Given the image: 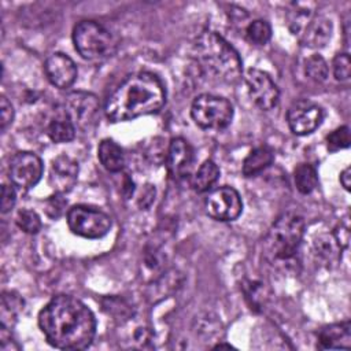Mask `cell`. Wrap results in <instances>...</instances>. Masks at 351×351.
I'll return each mask as SVG.
<instances>
[{
	"instance_id": "obj_1",
	"label": "cell",
	"mask_w": 351,
	"mask_h": 351,
	"mask_svg": "<svg viewBox=\"0 0 351 351\" xmlns=\"http://www.w3.org/2000/svg\"><path fill=\"white\" fill-rule=\"evenodd\" d=\"M38 326L47 341L60 350L88 348L96 333L90 308L69 295L55 296L41 308Z\"/></svg>"
},
{
	"instance_id": "obj_2",
	"label": "cell",
	"mask_w": 351,
	"mask_h": 351,
	"mask_svg": "<svg viewBox=\"0 0 351 351\" xmlns=\"http://www.w3.org/2000/svg\"><path fill=\"white\" fill-rule=\"evenodd\" d=\"M166 101L162 81L152 73L140 71L129 75L107 99L104 112L112 122L130 121L158 112Z\"/></svg>"
},
{
	"instance_id": "obj_3",
	"label": "cell",
	"mask_w": 351,
	"mask_h": 351,
	"mask_svg": "<svg viewBox=\"0 0 351 351\" xmlns=\"http://www.w3.org/2000/svg\"><path fill=\"white\" fill-rule=\"evenodd\" d=\"M193 56L197 66L217 80L236 84L241 78L243 67L237 51L215 32H203L196 38Z\"/></svg>"
},
{
	"instance_id": "obj_4",
	"label": "cell",
	"mask_w": 351,
	"mask_h": 351,
	"mask_svg": "<svg viewBox=\"0 0 351 351\" xmlns=\"http://www.w3.org/2000/svg\"><path fill=\"white\" fill-rule=\"evenodd\" d=\"M304 234V221L295 213L280 215L265 239L266 256L273 262H287L295 258Z\"/></svg>"
},
{
	"instance_id": "obj_5",
	"label": "cell",
	"mask_w": 351,
	"mask_h": 351,
	"mask_svg": "<svg viewBox=\"0 0 351 351\" xmlns=\"http://www.w3.org/2000/svg\"><path fill=\"white\" fill-rule=\"evenodd\" d=\"M73 43L77 52L86 60L101 62L117 51L114 36L95 21H81L74 26Z\"/></svg>"
},
{
	"instance_id": "obj_6",
	"label": "cell",
	"mask_w": 351,
	"mask_h": 351,
	"mask_svg": "<svg viewBox=\"0 0 351 351\" xmlns=\"http://www.w3.org/2000/svg\"><path fill=\"white\" fill-rule=\"evenodd\" d=\"M191 115L199 128L219 130L232 122L233 107L225 97L204 93L193 100Z\"/></svg>"
},
{
	"instance_id": "obj_7",
	"label": "cell",
	"mask_w": 351,
	"mask_h": 351,
	"mask_svg": "<svg viewBox=\"0 0 351 351\" xmlns=\"http://www.w3.org/2000/svg\"><path fill=\"white\" fill-rule=\"evenodd\" d=\"M70 230L85 239H100L111 229V218L101 210L88 206H74L67 211Z\"/></svg>"
},
{
	"instance_id": "obj_8",
	"label": "cell",
	"mask_w": 351,
	"mask_h": 351,
	"mask_svg": "<svg viewBox=\"0 0 351 351\" xmlns=\"http://www.w3.org/2000/svg\"><path fill=\"white\" fill-rule=\"evenodd\" d=\"M291 30L299 34L303 45L322 48L332 37V22L322 15H311L308 11H296L291 19Z\"/></svg>"
},
{
	"instance_id": "obj_9",
	"label": "cell",
	"mask_w": 351,
	"mask_h": 351,
	"mask_svg": "<svg viewBox=\"0 0 351 351\" xmlns=\"http://www.w3.org/2000/svg\"><path fill=\"white\" fill-rule=\"evenodd\" d=\"M8 173L14 185L22 189H29L41 180L43 162L36 154L22 151L11 158Z\"/></svg>"
},
{
	"instance_id": "obj_10",
	"label": "cell",
	"mask_w": 351,
	"mask_h": 351,
	"mask_svg": "<svg viewBox=\"0 0 351 351\" xmlns=\"http://www.w3.org/2000/svg\"><path fill=\"white\" fill-rule=\"evenodd\" d=\"M206 211L217 221H234L243 211V202L234 188L221 186L206 199Z\"/></svg>"
},
{
	"instance_id": "obj_11",
	"label": "cell",
	"mask_w": 351,
	"mask_h": 351,
	"mask_svg": "<svg viewBox=\"0 0 351 351\" xmlns=\"http://www.w3.org/2000/svg\"><path fill=\"white\" fill-rule=\"evenodd\" d=\"M245 82L252 101L261 110L269 111L277 106L280 90L267 73L259 69H248L245 73Z\"/></svg>"
},
{
	"instance_id": "obj_12",
	"label": "cell",
	"mask_w": 351,
	"mask_h": 351,
	"mask_svg": "<svg viewBox=\"0 0 351 351\" xmlns=\"http://www.w3.org/2000/svg\"><path fill=\"white\" fill-rule=\"evenodd\" d=\"M324 114L319 106L308 100L295 101L287 112V122L293 134L306 136L313 133L322 122Z\"/></svg>"
},
{
	"instance_id": "obj_13",
	"label": "cell",
	"mask_w": 351,
	"mask_h": 351,
	"mask_svg": "<svg viewBox=\"0 0 351 351\" xmlns=\"http://www.w3.org/2000/svg\"><path fill=\"white\" fill-rule=\"evenodd\" d=\"M75 126L89 128L99 112V100L89 92H73L67 96L64 107Z\"/></svg>"
},
{
	"instance_id": "obj_14",
	"label": "cell",
	"mask_w": 351,
	"mask_h": 351,
	"mask_svg": "<svg viewBox=\"0 0 351 351\" xmlns=\"http://www.w3.org/2000/svg\"><path fill=\"white\" fill-rule=\"evenodd\" d=\"M44 70L51 84L59 89L70 88L77 78L75 63L62 52L49 55L44 63Z\"/></svg>"
},
{
	"instance_id": "obj_15",
	"label": "cell",
	"mask_w": 351,
	"mask_h": 351,
	"mask_svg": "<svg viewBox=\"0 0 351 351\" xmlns=\"http://www.w3.org/2000/svg\"><path fill=\"white\" fill-rule=\"evenodd\" d=\"M78 178V163L69 155L56 156L49 169V185L58 193H67Z\"/></svg>"
},
{
	"instance_id": "obj_16",
	"label": "cell",
	"mask_w": 351,
	"mask_h": 351,
	"mask_svg": "<svg viewBox=\"0 0 351 351\" xmlns=\"http://www.w3.org/2000/svg\"><path fill=\"white\" fill-rule=\"evenodd\" d=\"M193 163V149L189 143L181 137L170 141L167 149V169L171 177L184 178L189 174Z\"/></svg>"
},
{
	"instance_id": "obj_17",
	"label": "cell",
	"mask_w": 351,
	"mask_h": 351,
	"mask_svg": "<svg viewBox=\"0 0 351 351\" xmlns=\"http://www.w3.org/2000/svg\"><path fill=\"white\" fill-rule=\"evenodd\" d=\"M311 251L314 258L326 267L335 266L341 259V243L332 233H318L313 239Z\"/></svg>"
},
{
	"instance_id": "obj_18",
	"label": "cell",
	"mask_w": 351,
	"mask_h": 351,
	"mask_svg": "<svg viewBox=\"0 0 351 351\" xmlns=\"http://www.w3.org/2000/svg\"><path fill=\"white\" fill-rule=\"evenodd\" d=\"M318 347L321 350H350L351 325L348 321L324 326L318 333Z\"/></svg>"
},
{
	"instance_id": "obj_19",
	"label": "cell",
	"mask_w": 351,
	"mask_h": 351,
	"mask_svg": "<svg viewBox=\"0 0 351 351\" xmlns=\"http://www.w3.org/2000/svg\"><path fill=\"white\" fill-rule=\"evenodd\" d=\"M47 133L53 143H69L74 138L75 125L64 108L58 110L51 118Z\"/></svg>"
},
{
	"instance_id": "obj_20",
	"label": "cell",
	"mask_w": 351,
	"mask_h": 351,
	"mask_svg": "<svg viewBox=\"0 0 351 351\" xmlns=\"http://www.w3.org/2000/svg\"><path fill=\"white\" fill-rule=\"evenodd\" d=\"M97 158H99L101 166L111 173H118L125 166L123 151L111 138L101 140V143L99 144V148H97Z\"/></svg>"
},
{
	"instance_id": "obj_21",
	"label": "cell",
	"mask_w": 351,
	"mask_h": 351,
	"mask_svg": "<svg viewBox=\"0 0 351 351\" xmlns=\"http://www.w3.org/2000/svg\"><path fill=\"white\" fill-rule=\"evenodd\" d=\"M274 159L273 151L269 147H258L252 149L243 162V174L245 177H252L263 171L271 165Z\"/></svg>"
},
{
	"instance_id": "obj_22",
	"label": "cell",
	"mask_w": 351,
	"mask_h": 351,
	"mask_svg": "<svg viewBox=\"0 0 351 351\" xmlns=\"http://www.w3.org/2000/svg\"><path fill=\"white\" fill-rule=\"evenodd\" d=\"M219 178V169L215 162L213 160H204L197 171L192 176L191 178V186L193 191L202 193L207 192L208 189L213 188V185L218 181Z\"/></svg>"
},
{
	"instance_id": "obj_23",
	"label": "cell",
	"mask_w": 351,
	"mask_h": 351,
	"mask_svg": "<svg viewBox=\"0 0 351 351\" xmlns=\"http://www.w3.org/2000/svg\"><path fill=\"white\" fill-rule=\"evenodd\" d=\"M22 308H23V300L16 293L3 292L1 306H0L1 326L10 329L16 321V317Z\"/></svg>"
},
{
	"instance_id": "obj_24",
	"label": "cell",
	"mask_w": 351,
	"mask_h": 351,
	"mask_svg": "<svg viewBox=\"0 0 351 351\" xmlns=\"http://www.w3.org/2000/svg\"><path fill=\"white\" fill-rule=\"evenodd\" d=\"M293 180H295L296 189L300 193L307 195L315 189V186L318 184V174L313 165L300 163L296 166V169L293 171Z\"/></svg>"
},
{
	"instance_id": "obj_25",
	"label": "cell",
	"mask_w": 351,
	"mask_h": 351,
	"mask_svg": "<svg viewBox=\"0 0 351 351\" xmlns=\"http://www.w3.org/2000/svg\"><path fill=\"white\" fill-rule=\"evenodd\" d=\"M245 37L251 44L265 45L271 37V27L263 19L252 21L245 29Z\"/></svg>"
},
{
	"instance_id": "obj_26",
	"label": "cell",
	"mask_w": 351,
	"mask_h": 351,
	"mask_svg": "<svg viewBox=\"0 0 351 351\" xmlns=\"http://www.w3.org/2000/svg\"><path fill=\"white\" fill-rule=\"evenodd\" d=\"M304 71H306L307 77L315 82L326 81L328 74H329V69H328L325 59L318 53H314L306 59Z\"/></svg>"
},
{
	"instance_id": "obj_27",
	"label": "cell",
	"mask_w": 351,
	"mask_h": 351,
	"mask_svg": "<svg viewBox=\"0 0 351 351\" xmlns=\"http://www.w3.org/2000/svg\"><path fill=\"white\" fill-rule=\"evenodd\" d=\"M16 225L29 234H36L41 229V219L33 210H19L16 214Z\"/></svg>"
},
{
	"instance_id": "obj_28",
	"label": "cell",
	"mask_w": 351,
	"mask_h": 351,
	"mask_svg": "<svg viewBox=\"0 0 351 351\" xmlns=\"http://www.w3.org/2000/svg\"><path fill=\"white\" fill-rule=\"evenodd\" d=\"M350 141H351V138H350L348 126H340V128L335 129L332 133H329L326 137L328 149L332 152L347 148L350 145Z\"/></svg>"
},
{
	"instance_id": "obj_29",
	"label": "cell",
	"mask_w": 351,
	"mask_h": 351,
	"mask_svg": "<svg viewBox=\"0 0 351 351\" xmlns=\"http://www.w3.org/2000/svg\"><path fill=\"white\" fill-rule=\"evenodd\" d=\"M333 75L340 82H347L351 77V62L348 53H337L332 62Z\"/></svg>"
},
{
	"instance_id": "obj_30",
	"label": "cell",
	"mask_w": 351,
	"mask_h": 351,
	"mask_svg": "<svg viewBox=\"0 0 351 351\" xmlns=\"http://www.w3.org/2000/svg\"><path fill=\"white\" fill-rule=\"evenodd\" d=\"M67 206V202L64 200V197L62 196V193H55L53 196H51L47 202H45V211L47 215L51 218H58L63 214L64 208Z\"/></svg>"
},
{
	"instance_id": "obj_31",
	"label": "cell",
	"mask_w": 351,
	"mask_h": 351,
	"mask_svg": "<svg viewBox=\"0 0 351 351\" xmlns=\"http://www.w3.org/2000/svg\"><path fill=\"white\" fill-rule=\"evenodd\" d=\"M15 200H16V193H15L14 186L4 184L1 186V203H0L1 213L5 214V213L11 211V208L15 206Z\"/></svg>"
},
{
	"instance_id": "obj_32",
	"label": "cell",
	"mask_w": 351,
	"mask_h": 351,
	"mask_svg": "<svg viewBox=\"0 0 351 351\" xmlns=\"http://www.w3.org/2000/svg\"><path fill=\"white\" fill-rule=\"evenodd\" d=\"M14 108L5 96L0 97V126L1 130H5L8 125L12 123Z\"/></svg>"
},
{
	"instance_id": "obj_33",
	"label": "cell",
	"mask_w": 351,
	"mask_h": 351,
	"mask_svg": "<svg viewBox=\"0 0 351 351\" xmlns=\"http://www.w3.org/2000/svg\"><path fill=\"white\" fill-rule=\"evenodd\" d=\"M154 199H155V188H152L151 185H145V188L143 189L138 197V204L141 208H147L151 206Z\"/></svg>"
},
{
	"instance_id": "obj_34",
	"label": "cell",
	"mask_w": 351,
	"mask_h": 351,
	"mask_svg": "<svg viewBox=\"0 0 351 351\" xmlns=\"http://www.w3.org/2000/svg\"><path fill=\"white\" fill-rule=\"evenodd\" d=\"M340 184L344 186L346 191H350V186H351V169H350V166L346 167L340 173Z\"/></svg>"
},
{
	"instance_id": "obj_35",
	"label": "cell",
	"mask_w": 351,
	"mask_h": 351,
	"mask_svg": "<svg viewBox=\"0 0 351 351\" xmlns=\"http://www.w3.org/2000/svg\"><path fill=\"white\" fill-rule=\"evenodd\" d=\"M214 348H233L230 344H222V343H219V344H217Z\"/></svg>"
}]
</instances>
